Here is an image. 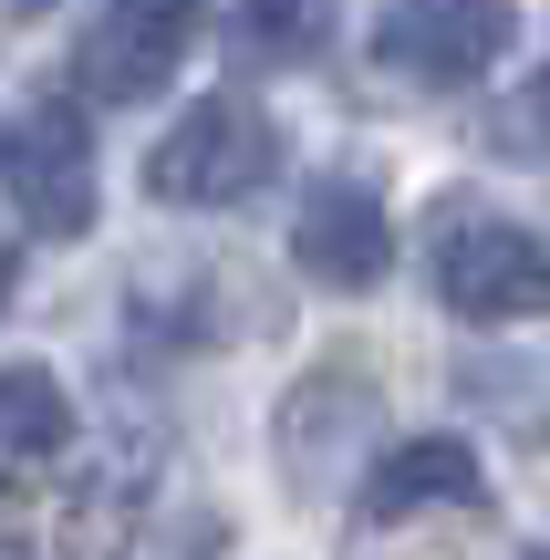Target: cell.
I'll use <instances>...</instances> for the list:
<instances>
[{
    "instance_id": "cell-4",
    "label": "cell",
    "mask_w": 550,
    "mask_h": 560,
    "mask_svg": "<svg viewBox=\"0 0 550 560\" xmlns=\"http://www.w3.org/2000/svg\"><path fill=\"white\" fill-rule=\"evenodd\" d=\"M436 291H447V312H468V322H530L550 301V260H540L530 229L468 219V229H447V249H436Z\"/></svg>"
},
{
    "instance_id": "cell-9",
    "label": "cell",
    "mask_w": 550,
    "mask_h": 560,
    "mask_svg": "<svg viewBox=\"0 0 550 560\" xmlns=\"http://www.w3.org/2000/svg\"><path fill=\"white\" fill-rule=\"evenodd\" d=\"M332 32V0H239V42L270 62H312Z\"/></svg>"
},
{
    "instance_id": "cell-5",
    "label": "cell",
    "mask_w": 550,
    "mask_h": 560,
    "mask_svg": "<svg viewBox=\"0 0 550 560\" xmlns=\"http://www.w3.org/2000/svg\"><path fill=\"white\" fill-rule=\"evenodd\" d=\"M198 11L208 0H104V32L83 42V83H94L104 104L156 94L187 62V42H198Z\"/></svg>"
},
{
    "instance_id": "cell-3",
    "label": "cell",
    "mask_w": 550,
    "mask_h": 560,
    "mask_svg": "<svg viewBox=\"0 0 550 560\" xmlns=\"http://www.w3.org/2000/svg\"><path fill=\"white\" fill-rule=\"evenodd\" d=\"M519 11L510 0H385L374 21V52L416 83H478L499 52H510Z\"/></svg>"
},
{
    "instance_id": "cell-7",
    "label": "cell",
    "mask_w": 550,
    "mask_h": 560,
    "mask_svg": "<svg viewBox=\"0 0 550 560\" xmlns=\"http://www.w3.org/2000/svg\"><path fill=\"white\" fill-rule=\"evenodd\" d=\"M489 499V467H478L468 436H406L385 467H374L364 509L374 520H416V509H478Z\"/></svg>"
},
{
    "instance_id": "cell-8",
    "label": "cell",
    "mask_w": 550,
    "mask_h": 560,
    "mask_svg": "<svg viewBox=\"0 0 550 560\" xmlns=\"http://www.w3.org/2000/svg\"><path fill=\"white\" fill-rule=\"evenodd\" d=\"M0 446H11V457L73 446V395H62L42 363H0Z\"/></svg>"
},
{
    "instance_id": "cell-6",
    "label": "cell",
    "mask_w": 550,
    "mask_h": 560,
    "mask_svg": "<svg viewBox=\"0 0 550 560\" xmlns=\"http://www.w3.org/2000/svg\"><path fill=\"white\" fill-rule=\"evenodd\" d=\"M291 260H302L323 291H374L395 260V229H385V198L353 177H323L302 198V219H291Z\"/></svg>"
},
{
    "instance_id": "cell-1",
    "label": "cell",
    "mask_w": 550,
    "mask_h": 560,
    "mask_svg": "<svg viewBox=\"0 0 550 560\" xmlns=\"http://www.w3.org/2000/svg\"><path fill=\"white\" fill-rule=\"evenodd\" d=\"M270 166H281L270 115H260V104L208 94V104H187V115L156 136V156H145V198H166V208H239V198L270 187Z\"/></svg>"
},
{
    "instance_id": "cell-2",
    "label": "cell",
    "mask_w": 550,
    "mask_h": 560,
    "mask_svg": "<svg viewBox=\"0 0 550 560\" xmlns=\"http://www.w3.org/2000/svg\"><path fill=\"white\" fill-rule=\"evenodd\" d=\"M0 187H11L32 240H83L94 229V136L73 104H42L0 136Z\"/></svg>"
},
{
    "instance_id": "cell-10",
    "label": "cell",
    "mask_w": 550,
    "mask_h": 560,
    "mask_svg": "<svg viewBox=\"0 0 550 560\" xmlns=\"http://www.w3.org/2000/svg\"><path fill=\"white\" fill-rule=\"evenodd\" d=\"M0 280H11V260H0Z\"/></svg>"
}]
</instances>
